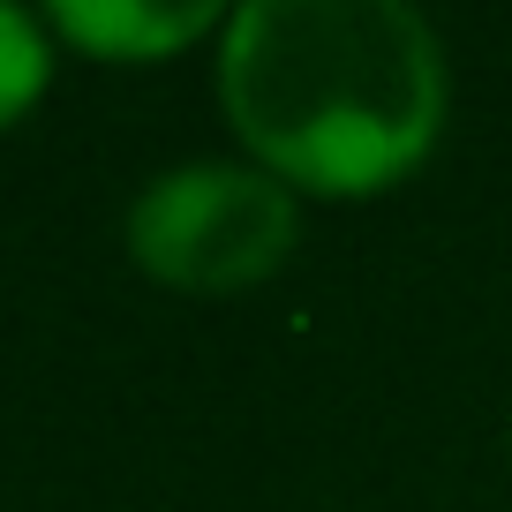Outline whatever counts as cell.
<instances>
[{"label": "cell", "instance_id": "cell-3", "mask_svg": "<svg viewBox=\"0 0 512 512\" xmlns=\"http://www.w3.org/2000/svg\"><path fill=\"white\" fill-rule=\"evenodd\" d=\"M219 23V8L204 0H61L53 8V31H68L76 46L106 53V61H159V53H181L189 38H204Z\"/></svg>", "mask_w": 512, "mask_h": 512}, {"label": "cell", "instance_id": "cell-1", "mask_svg": "<svg viewBox=\"0 0 512 512\" xmlns=\"http://www.w3.org/2000/svg\"><path fill=\"white\" fill-rule=\"evenodd\" d=\"M219 98L264 174L377 196L445 128V46L400 0H249L219 23Z\"/></svg>", "mask_w": 512, "mask_h": 512}, {"label": "cell", "instance_id": "cell-4", "mask_svg": "<svg viewBox=\"0 0 512 512\" xmlns=\"http://www.w3.org/2000/svg\"><path fill=\"white\" fill-rule=\"evenodd\" d=\"M46 68H53L46 31H38L23 8H8V0H0V128H8L38 91H46Z\"/></svg>", "mask_w": 512, "mask_h": 512}, {"label": "cell", "instance_id": "cell-2", "mask_svg": "<svg viewBox=\"0 0 512 512\" xmlns=\"http://www.w3.org/2000/svg\"><path fill=\"white\" fill-rule=\"evenodd\" d=\"M302 241L294 189L264 166L196 159L159 174L128 211V256L159 287L181 294H234L272 279Z\"/></svg>", "mask_w": 512, "mask_h": 512}]
</instances>
